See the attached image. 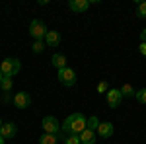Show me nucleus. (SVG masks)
<instances>
[{"label": "nucleus", "mask_w": 146, "mask_h": 144, "mask_svg": "<svg viewBox=\"0 0 146 144\" xmlns=\"http://www.w3.org/2000/svg\"><path fill=\"white\" fill-rule=\"evenodd\" d=\"M20 70H22V62L18 60V58H4L2 60V64H0V72H2V76H16V74H20Z\"/></svg>", "instance_id": "nucleus-2"}, {"label": "nucleus", "mask_w": 146, "mask_h": 144, "mask_svg": "<svg viewBox=\"0 0 146 144\" xmlns=\"http://www.w3.org/2000/svg\"><path fill=\"white\" fill-rule=\"evenodd\" d=\"M96 138H98V133L88 129V127L80 133V142L82 144H96Z\"/></svg>", "instance_id": "nucleus-11"}, {"label": "nucleus", "mask_w": 146, "mask_h": 144, "mask_svg": "<svg viewBox=\"0 0 146 144\" xmlns=\"http://www.w3.org/2000/svg\"><path fill=\"white\" fill-rule=\"evenodd\" d=\"M88 127V119L82 115V113H72V115H68L64 123L60 125V129L68 134H80L84 129Z\"/></svg>", "instance_id": "nucleus-1"}, {"label": "nucleus", "mask_w": 146, "mask_h": 144, "mask_svg": "<svg viewBox=\"0 0 146 144\" xmlns=\"http://www.w3.org/2000/svg\"><path fill=\"white\" fill-rule=\"evenodd\" d=\"M12 86H14L12 78H8V76H2V80H0V88H2V92H4V94H8V92L12 90Z\"/></svg>", "instance_id": "nucleus-15"}, {"label": "nucleus", "mask_w": 146, "mask_h": 144, "mask_svg": "<svg viewBox=\"0 0 146 144\" xmlns=\"http://www.w3.org/2000/svg\"><path fill=\"white\" fill-rule=\"evenodd\" d=\"M56 78H58V82H60L62 86H66V88H70V86H74V84H76V72H74L70 66L60 68V70H58V74H56Z\"/></svg>", "instance_id": "nucleus-3"}, {"label": "nucleus", "mask_w": 146, "mask_h": 144, "mask_svg": "<svg viewBox=\"0 0 146 144\" xmlns=\"http://www.w3.org/2000/svg\"><path fill=\"white\" fill-rule=\"evenodd\" d=\"M14 105H16L18 109H25V107H29V105H31V98H29V94H27V92H18V94L14 96Z\"/></svg>", "instance_id": "nucleus-6"}, {"label": "nucleus", "mask_w": 146, "mask_h": 144, "mask_svg": "<svg viewBox=\"0 0 146 144\" xmlns=\"http://www.w3.org/2000/svg\"><path fill=\"white\" fill-rule=\"evenodd\" d=\"M98 92H100V94H107V92H109L107 82H100V84H98Z\"/></svg>", "instance_id": "nucleus-22"}, {"label": "nucleus", "mask_w": 146, "mask_h": 144, "mask_svg": "<svg viewBox=\"0 0 146 144\" xmlns=\"http://www.w3.org/2000/svg\"><path fill=\"white\" fill-rule=\"evenodd\" d=\"M0 127H2V119H0Z\"/></svg>", "instance_id": "nucleus-28"}, {"label": "nucleus", "mask_w": 146, "mask_h": 144, "mask_svg": "<svg viewBox=\"0 0 146 144\" xmlns=\"http://www.w3.org/2000/svg\"><path fill=\"white\" fill-rule=\"evenodd\" d=\"M0 80H2V72H0Z\"/></svg>", "instance_id": "nucleus-27"}, {"label": "nucleus", "mask_w": 146, "mask_h": 144, "mask_svg": "<svg viewBox=\"0 0 146 144\" xmlns=\"http://www.w3.org/2000/svg\"><path fill=\"white\" fill-rule=\"evenodd\" d=\"M2 101H4V103H8V101H14V100H12V98L8 96V94H4V98H2Z\"/></svg>", "instance_id": "nucleus-24"}, {"label": "nucleus", "mask_w": 146, "mask_h": 144, "mask_svg": "<svg viewBox=\"0 0 146 144\" xmlns=\"http://www.w3.org/2000/svg\"><path fill=\"white\" fill-rule=\"evenodd\" d=\"M121 96H123V98H135V88H133V86H131V84H123V86H121Z\"/></svg>", "instance_id": "nucleus-14"}, {"label": "nucleus", "mask_w": 146, "mask_h": 144, "mask_svg": "<svg viewBox=\"0 0 146 144\" xmlns=\"http://www.w3.org/2000/svg\"><path fill=\"white\" fill-rule=\"evenodd\" d=\"M140 39H142V43H146V29L140 31Z\"/></svg>", "instance_id": "nucleus-25"}, {"label": "nucleus", "mask_w": 146, "mask_h": 144, "mask_svg": "<svg viewBox=\"0 0 146 144\" xmlns=\"http://www.w3.org/2000/svg\"><path fill=\"white\" fill-rule=\"evenodd\" d=\"M45 41H43V39H39V41H33V47H31V51H33V53H43V51H45Z\"/></svg>", "instance_id": "nucleus-17"}, {"label": "nucleus", "mask_w": 146, "mask_h": 144, "mask_svg": "<svg viewBox=\"0 0 146 144\" xmlns=\"http://www.w3.org/2000/svg\"><path fill=\"white\" fill-rule=\"evenodd\" d=\"M43 41H45L47 47H56V45L60 43V33H58V31H47Z\"/></svg>", "instance_id": "nucleus-12"}, {"label": "nucleus", "mask_w": 146, "mask_h": 144, "mask_svg": "<svg viewBox=\"0 0 146 144\" xmlns=\"http://www.w3.org/2000/svg\"><path fill=\"white\" fill-rule=\"evenodd\" d=\"M98 127H100V119H98V117H90V119H88V129L98 131Z\"/></svg>", "instance_id": "nucleus-20"}, {"label": "nucleus", "mask_w": 146, "mask_h": 144, "mask_svg": "<svg viewBox=\"0 0 146 144\" xmlns=\"http://www.w3.org/2000/svg\"><path fill=\"white\" fill-rule=\"evenodd\" d=\"M58 142V138H56V134H43L41 138H39V144H56Z\"/></svg>", "instance_id": "nucleus-16"}, {"label": "nucleus", "mask_w": 146, "mask_h": 144, "mask_svg": "<svg viewBox=\"0 0 146 144\" xmlns=\"http://www.w3.org/2000/svg\"><path fill=\"white\" fill-rule=\"evenodd\" d=\"M47 25L45 22H41V20H33V22L29 23V35L33 37L35 41H39V39H45V35H47Z\"/></svg>", "instance_id": "nucleus-4"}, {"label": "nucleus", "mask_w": 146, "mask_h": 144, "mask_svg": "<svg viewBox=\"0 0 146 144\" xmlns=\"http://www.w3.org/2000/svg\"><path fill=\"white\" fill-rule=\"evenodd\" d=\"M138 51H140V55H142V56H146V43H140Z\"/></svg>", "instance_id": "nucleus-23"}, {"label": "nucleus", "mask_w": 146, "mask_h": 144, "mask_svg": "<svg viewBox=\"0 0 146 144\" xmlns=\"http://www.w3.org/2000/svg\"><path fill=\"white\" fill-rule=\"evenodd\" d=\"M107 105L111 107V109H115V107H119L121 105V101H123V96H121V90H109L107 94Z\"/></svg>", "instance_id": "nucleus-7"}, {"label": "nucleus", "mask_w": 146, "mask_h": 144, "mask_svg": "<svg viewBox=\"0 0 146 144\" xmlns=\"http://www.w3.org/2000/svg\"><path fill=\"white\" fill-rule=\"evenodd\" d=\"M0 144H4V138H2V136H0Z\"/></svg>", "instance_id": "nucleus-26"}, {"label": "nucleus", "mask_w": 146, "mask_h": 144, "mask_svg": "<svg viewBox=\"0 0 146 144\" xmlns=\"http://www.w3.org/2000/svg\"><path fill=\"white\" fill-rule=\"evenodd\" d=\"M90 0H70V2H68V8H70V10L72 12H86L88 10V8H90Z\"/></svg>", "instance_id": "nucleus-9"}, {"label": "nucleus", "mask_w": 146, "mask_h": 144, "mask_svg": "<svg viewBox=\"0 0 146 144\" xmlns=\"http://www.w3.org/2000/svg\"><path fill=\"white\" fill-rule=\"evenodd\" d=\"M51 62H53V66L55 68H66V56L60 55V53H55V55L51 56Z\"/></svg>", "instance_id": "nucleus-13"}, {"label": "nucleus", "mask_w": 146, "mask_h": 144, "mask_svg": "<svg viewBox=\"0 0 146 144\" xmlns=\"http://www.w3.org/2000/svg\"><path fill=\"white\" fill-rule=\"evenodd\" d=\"M96 133L100 134L101 138H111L113 133H115V129H113V125L109 121H105V123H100V127H98Z\"/></svg>", "instance_id": "nucleus-10"}, {"label": "nucleus", "mask_w": 146, "mask_h": 144, "mask_svg": "<svg viewBox=\"0 0 146 144\" xmlns=\"http://www.w3.org/2000/svg\"><path fill=\"white\" fill-rule=\"evenodd\" d=\"M64 144H82L80 142V134H68L64 138Z\"/></svg>", "instance_id": "nucleus-19"}, {"label": "nucleus", "mask_w": 146, "mask_h": 144, "mask_svg": "<svg viewBox=\"0 0 146 144\" xmlns=\"http://www.w3.org/2000/svg\"><path fill=\"white\" fill-rule=\"evenodd\" d=\"M41 127H43V131H45L47 134H58L60 133V123H58V119L53 117V115H47L45 119L41 121Z\"/></svg>", "instance_id": "nucleus-5"}, {"label": "nucleus", "mask_w": 146, "mask_h": 144, "mask_svg": "<svg viewBox=\"0 0 146 144\" xmlns=\"http://www.w3.org/2000/svg\"><path fill=\"white\" fill-rule=\"evenodd\" d=\"M136 16H138L140 20H146V2H138V6H136Z\"/></svg>", "instance_id": "nucleus-18"}, {"label": "nucleus", "mask_w": 146, "mask_h": 144, "mask_svg": "<svg viewBox=\"0 0 146 144\" xmlns=\"http://www.w3.org/2000/svg\"><path fill=\"white\" fill-rule=\"evenodd\" d=\"M135 98H136V101H140V103H146V88L138 90V92L135 94Z\"/></svg>", "instance_id": "nucleus-21"}, {"label": "nucleus", "mask_w": 146, "mask_h": 144, "mask_svg": "<svg viewBox=\"0 0 146 144\" xmlns=\"http://www.w3.org/2000/svg\"><path fill=\"white\" fill-rule=\"evenodd\" d=\"M18 133V129H16V125L14 123H2V127H0V136L6 140V138H14Z\"/></svg>", "instance_id": "nucleus-8"}]
</instances>
